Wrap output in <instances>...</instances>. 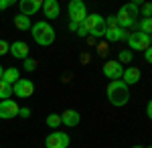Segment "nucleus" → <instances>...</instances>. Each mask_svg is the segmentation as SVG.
I'll list each match as a JSON object with an SVG mask.
<instances>
[{"instance_id":"1","label":"nucleus","mask_w":152,"mask_h":148,"mask_svg":"<svg viewBox=\"0 0 152 148\" xmlns=\"http://www.w3.org/2000/svg\"><path fill=\"white\" fill-rule=\"evenodd\" d=\"M140 2H128L124 4L116 14V21H118V26L120 29H136L138 24V16H140Z\"/></svg>"},{"instance_id":"2","label":"nucleus","mask_w":152,"mask_h":148,"mask_svg":"<svg viewBox=\"0 0 152 148\" xmlns=\"http://www.w3.org/2000/svg\"><path fill=\"white\" fill-rule=\"evenodd\" d=\"M105 93H107V102L112 103V106H116V108H124L130 100V87L122 79L110 81Z\"/></svg>"},{"instance_id":"3","label":"nucleus","mask_w":152,"mask_h":148,"mask_svg":"<svg viewBox=\"0 0 152 148\" xmlns=\"http://www.w3.org/2000/svg\"><path fill=\"white\" fill-rule=\"evenodd\" d=\"M31 33H33V39L35 43H39L41 47H49L55 43V29L51 26L49 23H37L31 26Z\"/></svg>"},{"instance_id":"4","label":"nucleus","mask_w":152,"mask_h":148,"mask_svg":"<svg viewBox=\"0 0 152 148\" xmlns=\"http://www.w3.org/2000/svg\"><path fill=\"white\" fill-rule=\"evenodd\" d=\"M81 26L85 29V33L91 37H104L105 34V21L99 14H87L85 21L81 23Z\"/></svg>"},{"instance_id":"5","label":"nucleus","mask_w":152,"mask_h":148,"mask_svg":"<svg viewBox=\"0 0 152 148\" xmlns=\"http://www.w3.org/2000/svg\"><path fill=\"white\" fill-rule=\"evenodd\" d=\"M67 14H69V23L81 24L89 12H87V6H85L83 0H71L67 4Z\"/></svg>"},{"instance_id":"6","label":"nucleus","mask_w":152,"mask_h":148,"mask_svg":"<svg viewBox=\"0 0 152 148\" xmlns=\"http://www.w3.org/2000/svg\"><path fill=\"white\" fill-rule=\"evenodd\" d=\"M128 45H130V51H146L150 47V34L146 33H140V31H134V33L128 34Z\"/></svg>"},{"instance_id":"7","label":"nucleus","mask_w":152,"mask_h":148,"mask_svg":"<svg viewBox=\"0 0 152 148\" xmlns=\"http://www.w3.org/2000/svg\"><path fill=\"white\" fill-rule=\"evenodd\" d=\"M71 142V138L67 132H61V130H55L51 132L47 138H45V146L47 148H67Z\"/></svg>"},{"instance_id":"8","label":"nucleus","mask_w":152,"mask_h":148,"mask_svg":"<svg viewBox=\"0 0 152 148\" xmlns=\"http://www.w3.org/2000/svg\"><path fill=\"white\" fill-rule=\"evenodd\" d=\"M12 93L16 97H31L35 93V83L31 79H26V77H20V79L12 85Z\"/></svg>"},{"instance_id":"9","label":"nucleus","mask_w":152,"mask_h":148,"mask_svg":"<svg viewBox=\"0 0 152 148\" xmlns=\"http://www.w3.org/2000/svg\"><path fill=\"white\" fill-rule=\"evenodd\" d=\"M122 73H124V67H122L120 61H105L104 63V75L110 81L122 79Z\"/></svg>"},{"instance_id":"10","label":"nucleus","mask_w":152,"mask_h":148,"mask_svg":"<svg viewBox=\"0 0 152 148\" xmlns=\"http://www.w3.org/2000/svg\"><path fill=\"white\" fill-rule=\"evenodd\" d=\"M18 110H20V106L14 102V100H2V102H0V118H2V120L16 118V116H18Z\"/></svg>"},{"instance_id":"11","label":"nucleus","mask_w":152,"mask_h":148,"mask_svg":"<svg viewBox=\"0 0 152 148\" xmlns=\"http://www.w3.org/2000/svg\"><path fill=\"white\" fill-rule=\"evenodd\" d=\"M18 8H20L18 14L31 18L33 14H37V12L43 8V0H20V2H18Z\"/></svg>"},{"instance_id":"12","label":"nucleus","mask_w":152,"mask_h":148,"mask_svg":"<svg viewBox=\"0 0 152 148\" xmlns=\"http://www.w3.org/2000/svg\"><path fill=\"white\" fill-rule=\"evenodd\" d=\"M8 51H10V55L14 59H23L24 61V59L28 57V45L24 41H14V43H10V49Z\"/></svg>"},{"instance_id":"13","label":"nucleus","mask_w":152,"mask_h":148,"mask_svg":"<svg viewBox=\"0 0 152 148\" xmlns=\"http://www.w3.org/2000/svg\"><path fill=\"white\" fill-rule=\"evenodd\" d=\"M140 77H142V73L138 67H128V69H124V73H122V81L128 87L134 85V83H140Z\"/></svg>"},{"instance_id":"14","label":"nucleus","mask_w":152,"mask_h":148,"mask_svg":"<svg viewBox=\"0 0 152 148\" xmlns=\"http://www.w3.org/2000/svg\"><path fill=\"white\" fill-rule=\"evenodd\" d=\"M79 120H81V116L75 110H65L61 114V126H67V128H75L79 124Z\"/></svg>"},{"instance_id":"15","label":"nucleus","mask_w":152,"mask_h":148,"mask_svg":"<svg viewBox=\"0 0 152 148\" xmlns=\"http://www.w3.org/2000/svg\"><path fill=\"white\" fill-rule=\"evenodd\" d=\"M128 31H124V29H120V26H110V29H105V34L107 37V41L110 43H118V41H124V39H128Z\"/></svg>"},{"instance_id":"16","label":"nucleus","mask_w":152,"mask_h":148,"mask_svg":"<svg viewBox=\"0 0 152 148\" xmlns=\"http://www.w3.org/2000/svg\"><path fill=\"white\" fill-rule=\"evenodd\" d=\"M59 10H61L59 0H45V2H43V14L47 16L49 21L57 18V16H59Z\"/></svg>"},{"instance_id":"17","label":"nucleus","mask_w":152,"mask_h":148,"mask_svg":"<svg viewBox=\"0 0 152 148\" xmlns=\"http://www.w3.org/2000/svg\"><path fill=\"white\" fill-rule=\"evenodd\" d=\"M18 79H20V75H18V69H16V67L4 69V73H2V81H6L8 85H14Z\"/></svg>"},{"instance_id":"18","label":"nucleus","mask_w":152,"mask_h":148,"mask_svg":"<svg viewBox=\"0 0 152 148\" xmlns=\"http://www.w3.org/2000/svg\"><path fill=\"white\" fill-rule=\"evenodd\" d=\"M14 26H16L18 31H31V26H33V23H31V18H28V16H23V14H16V16H14Z\"/></svg>"},{"instance_id":"19","label":"nucleus","mask_w":152,"mask_h":148,"mask_svg":"<svg viewBox=\"0 0 152 148\" xmlns=\"http://www.w3.org/2000/svg\"><path fill=\"white\" fill-rule=\"evenodd\" d=\"M10 95H12V85H8L6 81L0 79V102L2 100H10Z\"/></svg>"},{"instance_id":"20","label":"nucleus","mask_w":152,"mask_h":148,"mask_svg":"<svg viewBox=\"0 0 152 148\" xmlns=\"http://www.w3.org/2000/svg\"><path fill=\"white\" fill-rule=\"evenodd\" d=\"M45 124L49 128H53V130H59V126H61V116L59 114H49L47 120H45Z\"/></svg>"},{"instance_id":"21","label":"nucleus","mask_w":152,"mask_h":148,"mask_svg":"<svg viewBox=\"0 0 152 148\" xmlns=\"http://www.w3.org/2000/svg\"><path fill=\"white\" fill-rule=\"evenodd\" d=\"M140 33H146V34H150L152 33V21L150 18H142L140 21V29H138Z\"/></svg>"},{"instance_id":"22","label":"nucleus","mask_w":152,"mask_h":148,"mask_svg":"<svg viewBox=\"0 0 152 148\" xmlns=\"http://www.w3.org/2000/svg\"><path fill=\"white\" fill-rule=\"evenodd\" d=\"M118 59H120V63H130L132 61V51H120Z\"/></svg>"},{"instance_id":"23","label":"nucleus","mask_w":152,"mask_h":148,"mask_svg":"<svg viewBox=\"0 0 152 148\" xmlns=\"http://www.w3.org/2000/svg\"><path fill=\"white\" fill-rule=\"evenodd\" d=\"M37 69V63H35V59H24V71H28V73H31V71H35Z\"/></svg>"},{"instance_id":"24","label":"nucleus","mask_w":152,"mask_h":148,"mask_svg":"<svg viewBox=\"0 0 152 148\" xmlns=\"http://www.w3.org/2000/svg\"><path fill=\"white\" fill-rule=\"evenodd\" d=\"M142 14H144V18H150V14H152V4L150 2H144V4H142Z\"/></svg>"},{"instance_id":"25","label":"nucleus","mask_w":152,"mask_h":148,"mask_svg":"<svg viewBox=\"0 0 152 148\" xmlns=\"http://www.w3.org/2000/svg\"><path fill=\"white\" fill-rule=\"evenodd\" d=\"M105 21V29H110V26H118V21H116V14H110L107 18H104Z\"/></svg>"},{"instance_id":"26","label":"nucleus","mask_w":152,"mask_h":148,"mask_svg":"<svg viewBox=\"0 0 152 148\" xmlns=\"http://www.w3.org/2000/svg\"><path fill=\"white\" fill-rule=\"evenodd\" d=\"M8 49H10V43H8V41H4V39H0V55H6V53H8Z\"/></svg>"},{"instance_id":"27","label":"nucleus","mask_w":152,"mask_h":148,"mask_svg":"<svg viewBox=\"0 0 152 148\" xmlns=\"http://www.w3.org/2000/svg\"><path fill=\"white\" fill-rule=\"evenodd\" d=\"M144 61H146V63H152V49L150 47L144 51Z\"/></svg>"},{"instance_id":"28","label":"nucleus","mask_w":152,"mask_h":148,"mask_svg":"<svg viewBox=\"0 0 152 148\" xmlns=\"http://www.w3.org/2000/svg\"><path fill=\"white\" fill-rule=\"evenodd\" d=\"M18 116H20V118H24V120H26V118H28V116H31V110H28V108H20V110H18Z\"/></svg>"},{"instance_id":"29","label":"nucleus","mask_w":152,"mask_h":148,"mask_svg":"<svg viewBox=\"0 0 152 148\" xmlns=\"http://www.w3.org/2000/svg\"><path fill=\"white\" fill-rule=\"evenodd\" d=\"M8 6H12V0H0V10L8 8Z\"/></svg>"},{"instance_id":"30","label":"nucleus","mask_w":152,"mask_h":148,"mask_svg":"<svg viewBox=\"0 0 152 148\" xmlns=\"http://www.w3.org/2000/svg\"><path fill=\"white\" fill-rule=\"evenodd\" d=\"M75 33L79 34V37H87V33H85V29H83L81 24H79V26H77V31H75Z\"/></svg>"},{"instance_id":"31","label":"nucleus","mask_w":152,"mask_h":148,"mask_svg":"<svg viewBox=\"0 0 152 148\" xmlns=\"http://www.w3.org/2000/svg\"><path fill=\"white\" fill-rule=\"evenodd\" d=\"M146 116H148V118L152 116V103H150V102L146 103Z\"/></svg>"},{"instance_id":"32","label":"nucleus","mask_w":152,"mask_h":148,"mask_svg":"<svg viewBox=\"0 0 152 148\" xmlns=\"http://www.w3.org/2000/svg\"><path fill=\"white\" fill-rule=\"evenodd\" d=\"M77 26H79V24H73V23H69V31H73V33H75V31H77Z\"/></svg>"},{"instance_id":"33","label":"nucleus","mask_w":152,"mask_h":148,"mask_svg":"<svg viewBox=\"0 0 152 148\" xmlns=\"http://www.w3.org/2000/svg\"><path fill=\"white\" fill-rule=\"evenodd\" d=\"M2 73H4V69H2V65H0V79H2Z\"/></svg>"},{"instance_id":"34","label":"nucleus","mask_w":152,"mask_h":148,"mask_svg":"<svg viewBox=\"0 0 152 148\" xmlns=\"http://www.w3.org/2000/svg\"><path fill=\"white\" fill-rule=\"evenodd\" d=\"M132 148H142V146H140V144H136V146H132Z\"/></svg>"}]
</instances>
